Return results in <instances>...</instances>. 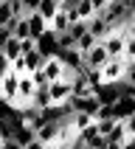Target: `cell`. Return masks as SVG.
I'll use <instances>...</instances> for the list:
<instances>
[{"label":"cell","mask_w":135,"mask_h":149,"mask_svg":"<svg viewBox=\"0 0 135 149\" xmlns=\"http://www.w3.org/2000/svg\"><path fill=\"white\" fill-rule=\"evenodd\" d=\"M99 17L110 28H118L124 23H132L135 17V3H124V0H107V6L99 11Z\"/></svg>","instance_id":"cell-1"},{"label":"cell","mask_w":135,"mask_h":149,"mask_svg":"<svg viewBox=\"0 0 135 149\" xmlns=\"http://www.w3.org/2000/svg\"><path fill=\"white\" fill-rule=\"evenodd\" d=\"M99 73H101V84H118L121 79H127V62L110 56L107 62L99 68Z\"/></svg>","instance_id":"cell-2"},{"label":"cell","mask_w":135,"mask_h":149,"mask_svg":"<svg viewBox=\"0 0 135 149\" xmlns=\"http://www.w3.org/2000/svg\"><path fill=\"white\" fill-rule=\"evenodd\" d=\"M45 93H48V107H62V104H68V99L73 96L68 79H54V82H48Z\"/></svg>","instance_id":"cell-3"},{"label":"cell","mask_w":135,"mask_h":149,"mask_svg":"<svg viewBox=\"0 0 135 149\" xmlns=\"http://www.w3.org/2000/svg\"><path fill=\"white\" fill-rule=\"evenodd\" d=\"M107 59H110V56H107V51H104V45H101V42H96L90 51H84V54H82L84 68H90V70H99Z\"/></svg>","instance_id":"cell-4"},{"label":"cell","mask_w":135,"mask_h":149,"mask_svg":"<svg viewBox=\"0 0 135 149\" xmlns=\"http://www.w3.org/2000/svg\"><path fill=\"white\" fill-rule=\"evenodd\" d=\"M129 40H124L118 31H113L110 37H104L101 40V45H104V51H107V56H116V59H124V45Z\"/></svg>","instance_id":"cell-5"},{"label":"cell","mask_w":135,"mask_h":149,"mask_svg":"<svg viewBox=\"0 0 135 149\" xmlns=\"http://www.w3.org/2000/svg\"><path fill=\"white\" fill-rule=\"evenodd\" d=\"M25 23H28V37L31 40H40L42 34L48 31V20L42 14H37V11H28L25 14Z\"/></svg>","instance_id":"cell-6"},{"label":"cell","mask_w":135,"mask_h":149,"mask_svg":"<svg viewBox=\"0 0 135 149\" xmlns=\"http://www.w3.org/2000/svg\"><path fill=\"white\" fill-rule=\"evenodd\" d=\"M56 56L62 59V65H65V70H70V73H79V70H84L82 54H79L76 48H70V51H59Z\"/></svg>","instance_id":"cell-7"},{"label":"cell","mask_w":135,"mask_h":149,"mask_svg":"<svg viewBox=\"0 0 135 149\" xmlns=\"http://www.w3.org/2000/svg\"><path fill=\"white\" fill-rule=\"evenodd\" d=\"M113 118H116V121L135 118V99H127V96H121V99L113 104Z\"/></svg>","instance_id":"cell-8"},{"label":"cell","mask_w":135,"mask_h":149,"mask_svg":"<svg viewBox=\"0 0 135 149\" xmlns=\"http://www.w3.org/2000/svg\"><path fill=\"white\" fill-rule=\"evenodd\" d=\"M37 54H40L42 59L56 56V54H59V48H56V37H54L51 31H45V34L40 37V40H37Z\"/></svg>","instance_id":"cell-9"},{"label":"cell","mask_w":135,"mask_h":149,"mask_svg":"<svg viewBox=\"0 0 135 149\" xmlns=\"http://www.w3.org/2000/svg\"><path fill=\"white\" fill-rule=\"evenodd\" d=\"M87 31L93 34V40H96V42H101L104 37H110V34L116 31V28H110V25L104 23V20H101L99 14H93L90 20H87Z\"/></svg>","instance_id":"cell-10"},{"label":"cell","mask_w":135,"mask_h":149,"mask_svg":"<svg viewBox=\"0 0 135 149\" xmlns=\"http://www.w3.org/2000/svg\"><path fill=\"white\" fill-rule=\"evenodd\" d=\"M40 70L45 73V79H48V82H54V79H62V73H65V65H62V59H59V56H48L45 62H42Z\"/></svg>","instance_id":"cell-11"},{"label":"cell","mask_w":135,"mask_h":149,"mask_svg":"<svg viewBox=\"0 0 135 149\" xmlns=\"http://www.w3.org/2000/svg\"><path fill=\"white\" fill-rule=\"evenodd\" d=\"M93 96L99 99V104H116V101L121 99V93H118V84H99V87L93 90Z\"/></svg>","instance_id":"cell-12"},{"label":"cell","mask_w":135,"mask_h":149,"mask_svg":"<svg viewBox=\"0 0 135 149\" xmlns=\"http://www.w3.org/2000/svg\"><path fill=\"white\" fill-rule=\"evenodd\" d=\"M34 82H31V76L25 73V76H17V96L20 99H25V101H31V96H34Z\"/></svg>","instance_id":"cell-13"},{"label":"cell","mask_w":135,"mask_h":149,"mask_svg":"<svg viewBox=\"0 0 135 149\" xmlns=\"http://www.w3.org/2000/svg\"><path fill=\"white\" fill-rule=\"evenodd\" d=\"M0 54L11 62V59H17V56H23L20 54V40H14V37H8L6 42H3V48H0Z\"/></svg>","instance_id":"cell-14"},{"label":"cell","mask_w":135,"mask_h":149,"mask_svg":"<svg viewBox=\"0 0 135 149\" xmlns=\"http://www.w3.org/2000/svg\"><path fill=\"white\" fill-rule=\"evenodd\" d=\"M56 11H59V0H40L37 3V14H42L45 20H51Z\"/></svg>","instance_id":"cell-15"},{"label":"cell","mask_w":135,"mask_h":149,"mask_svg":"<svg viewBox=\"0 0 135 149\" xmlns=\"http://www.w3.org/2000/svg\"><path fill=\"white\" fill-rule=\"evenodd\" d=\"M93 14H96V8H93L90 0H82V3H76V17H79V20H84V23H87Z\"/></svg>","instance_id":"cell-16"},{"label":"cell","mask_w":135,"mask_h":149,"mask_svg":"<svg viewBox=\"0 0 135 149\" xmlns=\"http://www.w3.org/2000/svg\"><path fill=\"white\" fill-rule=\"evenodd\" d=\"M23 59H25V70L31 73V70H37V68H42V62L45 59L37 54V51H28V54H23Z\"/></svg>","instance_id":"cell-17"},{"label":"cell","mask_w":135,"mask_h":149,"mask_svg":"<svg viewBox=\"0 0 135 149\" xmlns=\"http://www.w3.org/2000/svg\"><path fill=\"white\" fill-rule=\"evenodd\" d=\"M93 45H96V40H93V34H90V31H84L82 37H79V40L73 42V48L79 51V54H84V51H90Z\"/></svg>","instance_id":"cell-18"},{"label":"cell","mask_w":135,"mask_h":149,"mask_svg":"<svg viewBox=\"0 0 135 149\" xmlns=\"http://www.w3.org/2000/svg\"><path fill=\"white\" fill-rule=\"evenodd\" d=\"M113 127H116V118H101V121H96V132H99L101 138H107V135L113 132Z\"/></svg>","instance_id":"cell-19"},{"label":"cell","mask_w":135,"mask_h":149,"mask_svg":"<svg viewBox=\"0 0 135 149\" xmlns=\"http://www.w3.org/2000/svg\"><path fill=\"white\" fill-rule=\"evenodd\" d=\"M84 31H87V23H84V20H76V23H70V25H68V34L73 37V42L79 40Z\"/></svg>","instance_id":"cell-20"},{"label":"cell","mask_w":135,"mask_h":149,"mask_svg":"<svg viewBox=\"0 0 135 149\" xmlns=\"http://www.w3.org/2000/svg\"><path fill=\"white\" fill-rule=\"evenodd\" d=\"M8 8H11V17H25V14H28L20 0H8Z\"/></svg>","instance_id":"cell-21"},{"label":"cell","mask_w":135,"mask_h":149,"mask_svg":"<svg viewBox=\"0 0 135 149\" xmlns=\"http://www.w3.org/2000/svg\"><path fill=\"white\" fill-rule=\"evenodd\" d=\"M11 20V8H8V0H0V25H6Z\"/></svg>","instance_id":"cell-22"},{"label":"cell","mask_w":135,"mask_h":149,"mask_svg":"<svg viewBox=\"0 0 135 149\" xmlns=\"http://www.w3.org/2000/svg\"><path fill=\"white\" fill-rule=\"evenodd\" d=\"M8 73H11V62H8V59L0 54V79H6Z\"/></svg>","instance_id":"cell-23"},{"label":"cell","mask_w":135,"mask_h":149,"mask_svg":"<svg viewBox=\"0 0 135 149\" xmlns=\"http://www.w3.org/2000/svg\"><path fill=\"white\" fill-rule=\"evenodd\" d=\"M0 149H23V146H20L14 138H3V141H0Z\"/></svg>","instance_id":"cell-24"},{"label":"cell","mask_w":135,"mask_h":149,"mask_svg":"<svg viewBox=\"0 0 135 149\" xmlns=\"http://www.w3.org/2000/svg\"><path fill=\"white\" fill-rule=\"evenodd\" d=\"M8 37H11V34H8V31H6V25H0V48H3V42H6V40H8Z\"/></svg>","instance_id":"cell-25"},{"label":"cell","mask_w":135,"mask_h":149,"mask_svg":"<svg viewBox=\"0 0 135 149\" xmlns=\"http://www.w3.org/2000/svg\"><path fill=\"white\" fill-rule=\"evenodd\" d=\"M90 3H93V8H96V14H99L104 6H107V0H90Z\"/></svg>","instance_id":"cell-26"},{"label":"cell","mask_w":135,"mask_h":149,"mask_svg":"<svg viewBox=\"0 0 135 149\" xmlns=\"http://www.w3.org/2000/svg\"><path fill=\"white\" fill-rule=\"evenodd\" d=\"M25 149H45V146H42V143H37V141H31V143H28Z\"/></svg>","instance_id":"cell-27"}]
</instances>
